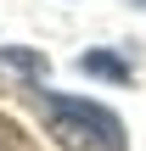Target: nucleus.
I'll return each mask as SVG.
<instances>
[{
	"label": "nucleus",
	"mask_w": 146,
	"mask_h": 151,
	"mask_svg": "<svg viewBox=\"0 0 146 151\" xmlns=\"http://www.w3.org/2000/svg\"><path fill=\"white\" fill-rule=\"evenodd\" d=\"M39 106H45V123L51 134L62 140L68 151H124V123L113 106L90 101V95H68V90H39Z\"/></svg>",
	"instance_id": "f257e3e1"
},
{
	"label": "nucleus",
	"mask_w": 146,
	"mask_h": 151,
	"mask_svg": "<svg viewBox=\"0 0 146 151\" xmlns=\"http://www.w3.org/2000/svg\"><path fill=\"white\" fill-rule=\"evenodd\" d=\"M73 67H79L84 78H101V84H135V67H129L118 50H107V45H90Z\"/></svg>",
	"instance_id": "f03ea898"
},
{
	"label": "nucleus",
	"mask_w": 146,
	"mask_h": 151,
	"mask_svg": "<svg viewBox=\"0 0 146 151\" xmlns=\"http://www.w3.org/2000/svg\"><path fill=\"white\" fill-rule=\"evenodd\" d=\"M135 6H146V0H135Z\"/></svg>",
	"instance_id": "20e7f679"
},
{
	"label": "nucleus",
	"mask_w": 146,
	"mask_h": 151,
	"mask_svg": "<svg viewBox=\"0 0 146 151\" xmlns=\"http://www.w3.org/2000/svg\"><path fill=\"white\" fill-rule=\"evenodd\" d=\"M0 62H6L11 73L34 78V84H39V78L51 73V56H45V50H34V45H0Z\"/></svg>",
	"instance_id": "7ed1b4c3"
}]
</instances>
